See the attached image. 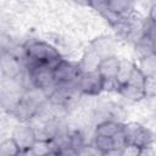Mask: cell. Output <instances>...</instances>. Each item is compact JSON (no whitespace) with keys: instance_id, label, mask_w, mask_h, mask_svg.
<instances>
[{"instance_id":"277c9868","label":"cell","mask_w":156,"mask_h":156,"mask_svg":"<svg viewBox=\"0 0 156 156\" xmlns=\"http://www.w3.org/2000/svg\"><path fill=\"white\" fill-rule=\"evenodd\" d=\"M104 78L96 69L84 71L77 82V90L88 96H96L102 90Z\"/></svg>"},{"instance_id":"7a4b0ae2","label":"cell","mask_w":156,"mask_h":156,"mask_svg":"<svg viewBox=\"0 0 156 156\" xmlns=\"http://www.w3.org/2000/svg\"><path fill=\"white\" fill-rule=\"evenodd\" d=\"M83 72L80 65L62 58L54 69V79L57 87L73 85L77 88V82Z\"/></svg>"},{"instance_id":"5bb4252c","label":"cell","mask_w":156,"mask_h":156,"mask_svg":"<svg viewBox=\"0 0 156 156\" xmlns=\"http://www.w3.org/2000/svg\"><path fill=\"white\" fill-rule=\"evenodd\" d=\"M149 20L152 22H156V4H154L149 12Z\"/></svg>"},{"instance_id":"7c38bea8","label":"cell","mask_w":156,"mask_h":156,"mask_svg":"<svg viewBox=\"0 0 156 156\" xmlns=\"http://www.w3.org/2000/svg\"><path fill=\"white\" fill-rule=\"evenodd\" d=\"M144 95L145 98H156V74L145 77Z\"/></svg>"},{"instance_id":"3957f363","label":"cell","mask_w":156,"mask_h":156,"mask_svg":"<svg viewBox=\"0 0 156 156\" xmlns=\"http://www.w3.org/2000/svg\"><path fill=\"white\" fill-rule=\"evenodd\" d=\"M122 132L126 138L127 144H134L136 146H140L141 149L151 146L154 141L152 133L144 126L136 122H128L123 124Z\"/></svg>"},{"instance_id":"8fae6325","label":"cell","mask_w":156,"mask_h":156,"mask_svg":"<svg viewBox=\"0 0 156 156\" xmlns=\"http://www.w3.org/2000/svg\"><path fill=\"white\" fill-rule=\"evenodd\" d=\"M68 144L74 150H77V151L80 150L85 145V140H84L83 133L79 132V130H74V132L69 133V135H68Z\"/></svg>"},{"instance_id":"8992f818","label":"cell","mask_w":156,"mask_h":156,"mask_svg":"<svg viewBox=\"0 0 156 156\" xmlns=\"http://www.w3.org/2000/svg\"><path fill=\"white\" fill-rule=\"evenodd\" d=\"M122 68V62L117 56H106L100 60L96 71L102 78H117Z\"/></svg>"},{"instance_id":"52a82bcc","label":"cell","mask_w":156,"mask_h":156,"mask_svg":"<svg viewBox=\"0 0 156 156\" xmlns=\"http://www.w3.org/2000/svg\"><path fill=\"white\" fill-rule=\"evenodd\" d=\"M122 128H123L122 123L117 121H112V119H106V121L98 123V126L95 127V135L115 136L122 130Z\"/></svg>"},{"instance_id":"4fadbf2b","label":"cell","mask_w":156,"mask_h":156,"mask_svg":"<svg viewBox=\"0 0 156 156\" xmlns=\"http://www.w3.org/2000/svg\"><path fill=\"white\" fill-rule=\"evenodd\" d=\"M141 147L136 146L134 144H126L119 151L118 156H140Z\"/></svg>"},{"instance_id":"5b68a950","label":"cell","mask_w":156,"mask_h":156,"mask_svg":"<svg viewBox=\"0 0 156 156\" xmlns=\"http://www.w3.org/2000/svg\"><path fill=\"white\" fill-rule=\"evenodd\" d=\"M11 136L15 139L21 151H29L37 141V134L34 128L27 124H18L13 129Z\"/></svg>"},{"instance_id":"9c48e42d","label":"cell","mask_w":156,"mask_h":156,"mask_svg":"<svg viewBox=\"0 0 156 156\" xmlns=\"http://www.w3.org/2000/svg\"><path fill=\"white\" fill-rule=\"evenodd\" d=\"M21 149L12 136L5 139L0 144V156H20Z\"/></svg>"},{"instance_id":"ba28073f","label":"cell","mask_w":156,"mask_h":156,"mask_svg":"<svg viewBox=\"0 0 156 156\" xmlns=\"http://www.w3.org/2000/svg\"><path fill=\"white\" fill-rule=\"evenodd\" d=\"M93 145H94L100 152H102L105 156L108 155V154H111V152L117 151L113 136L94 135V143H93Z\"/></svg>"},{"instance_id":"6da1fadb","label":"cell","mask_w":156,"mask_h":156,"mask_svg":"<svg viewBox=\"0 0 156 156\" xmlns=\"http://www.w3.org/2000/svg\"><path fill=\"white\" fill-rule=\"evenodd\" d=\"M62 60L58 50L43 40H32L24 46V68L28 69L35 65H51L56 67Z\"/></svg>"},{"instance_id":"30bf717a","label":"cell","mask_w":156,"mask_h":156,"mask_svg":"<svg viewBox=\"0 0 156 156\" xmlns=\"http://www.w3.org/2000/svg\"><path fill=\"white\" fill-rule=\"evenodd\" d=\"M138 67L141 69V72L145 74V77L156 74V55L151 54L145 57H141Z\"/></svg>"}]
</instances>
